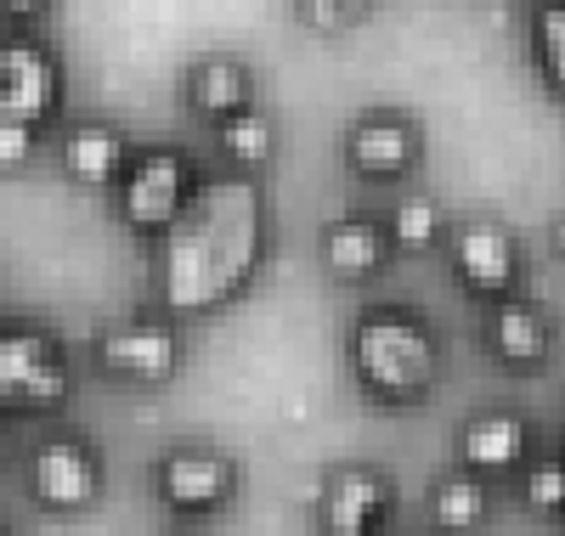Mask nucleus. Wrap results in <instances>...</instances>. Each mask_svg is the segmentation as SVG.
Listing matches in <instances>:
<instances>
[{
	"label": "nucleus",
	"instance_id": "f257e3e1",
	"mask_svg": "<svg viewBox=\"0 0 565 536\" xmlns=\"http://www.w3.org/2000/svg\"><path fill=\"white\" fill-rule=\"evenodd\" d=\"M266 260V192L255 175H199L153 255V300L170 317H215L249 294Z\"/></svg>",
	"mask_w": 565,
	"mask_h": 536
},
{
	"label": "nucleus",
	"instance_id": "f03ea898",
	"mask_svg": "<svg viewBox=\"0 0 565 536\" xmlns=\"http://www.w3.org/2000/svg\"><path fill=\"white\" fill-rule=\"evenodd\" d=\"M351 373L362 396L385 407H413L441 378V339L407 305H373L351 322Z\"/></svg>",
	"mask_w": 565,
	"mask_h": 536
},
{
	"label": "nucleus",
	"instance_id": "7ed1b4c3",
	"mask_svg": "<svg viewBox=\"0 0 565 536\" xmlns=\"http://www.w3.org/2000/svg\"><path fill=\"white\" fill-rule=\"evenodd\" d=\"M193 159H186L181 148H148L136 153L125 164V175L114 181V199H119V221L136 232V237H164L170 221L186 210V199H193Z\"/></svg>",
	"mask_w": 565,
	"mask_h": 536
},
{
	"label": "nucleus",
	"instance_id": "20e7f679",
	"mask_svg": "<svg viewBox=\"0 0 565 536\" xmlns=\"http://www.w3.org/2000/svg\"><path fill=\"white\" fill-rule=\"evenodd\" d=\"M74 373L45 328H0V407L7 412H57Z\"/></svg>",
	"mask_w": 565,
	"mask_h": 536
},
{
	"label": "nucleus",
	"instance_id": "39448f33",
	"mask_svg": "<svg viewBox=\"0 0 565 536\" xmlns=\"http://www.w3.org/2000/svg\"><path fill=\"white\" fill-rule=\"evenodd\" d=\"M153 497L181 519H210L238 497V463L215 447H170L153 463Z\"/></svg>",
	"mask_w": 565,
	"mask_h": 536
},
{
	"label": "nucleus",
	"instance_id": "423d86ee",
	"mask_svg": "<svg viewBox=\"0 0 565 536\" xmlns=\"http://www.w3.org/2000/svg\"><path fill=\"white\" fill-rule=\"evenodd\" d=\"M29 497L45 514H85L103 497V458L85 435H52L29 452Z\"/></svg>",
	"mask_w": 565,
	"mask_h": 536
},
{
	"label": "nucleus",
	"instance_id": "0eeeda50",
	"mask_svg": "<svg viewBox=\"0 0 565 536\" xmlns=\"http://www.w3.org/2000/svg\"><path fill=\"white\" fill-rule=\"evenodd\" d=\"M57 108H63L57 57L29 34H7L0 40V119L23 130H45L57 119Z\"/></svg>",
	"mask_w": 565,
	"mask_h": 536
},
{
	"label": "nucleus",
	"instance_id": "6e6552de",
	"mask_svg": "<svg viewBox=\"0 0 565 536\" xmlns=\"http://www.w3.org/2000/svg\"><path fill=\"white\" fill-rule=\"evenodd\" d=\"M97 362L125 384H170L181 367V333L164 317H130L97 339Z\"/></svg>",
	"mask_w": 565,
	"mask_h": 536
},
{
	"label": "nucleus",
	"instance_id": "1a4fd4ad",
	"mask_svg": "<svg viewBox=\"0 0 565 536\" xmlns=\"http://www.w3.org/2000/svg\"><path fill=\"white\" fill-rule=\"evenodd\" d=\"M418 159H424V141L407 114L373 108V114L351 119V130H345V164L362 181H407L418 170Z\"/></svg>",
	"mask_w": 565,
	"mask_h": 536
},
{
	"label": "nucleus",
	"instance_id": "9d476101",
	"mask_svg": "<svg viewBox=\"0 0 565 536\" xmlns=\"http://www.w3.org/2000/svg\"><path fill=\"white\" fill-rule=\"evenodd\" d=\"M391 480L367 463H345L322 480V497H317V525L322 536H373L391 519Z\"/></svg>",
	"mask_w": 565,
	"mask_h": 536
},
{
	"label": "nucleus",
	"instance_id": "9b49d317",
	"mask_svg": "<svg viewBox=\"0 0 565 536\" xmlns=\"http://www.w3.org/2000/svg\"><path fill=\"white\" fill-rule=\"evenodd\" d=\"M452 271L476 300H509L521 277V243L503 221H463L452 232Z\"/></svg>",
	"mask_w": 565,
	"mask_h": 536
},
{
	"label": "nucleus",
	"instance_id": "f8f14e48",
	"mask_svg": "<svg viewBox=\"0 0 565 536\" xmlns=\"http://www.w3.org/2000/svg\"><path fill=\"white\" fill-rule=\"evenodd\" d=\"M526 452H532V424L509 407H487L476 418H463V429H458V463L481 480L521 469Z\"/></svg>",
	"mask_w": 565,
	"mask_h": 536
},
{
	"label": "nucleus",
	"instance_id": "ddd939ff",
	"mask_svg": "<svg viewBox=\"0 0 565 536\" xmlns=\"http://www.w3.org/2000/svg\"><path fill=\"white\" fill-rule=\"evenodd\" d=\"M385 255H391V237L373 215H340L334 226L322 232V266L334 282H367L385 271Z\"/></svg>",
	"mask_w": 565,
	"mask_h": 536
},
{
	"label": "nucleus",
	"instance_id": "4468645a",
	"mask_svg": "<svg viewBox=\"0 0 565 536\" xmlns=\"http://www.w3.org/2000/svg\"><path fill=\"white\" fill-rule=\"evenodd\" d=\"M487 345H492V356H498L503 367L532 373V367H543L548 351H554V328H548V317H543L537 305H526V300H498L492 317H487Z\"/></svg>",
	"mask_w": 565,
	"mask_h": 536
},
{
	"label": "nucleus",
	"instance_id": "2eb2a0df",
	"mask_svg": "<svg viewBox=\"0 0 565 536\" xmlns=\"http://www.w3.org/2000/svg\"><path fill=\"white\" fill-rule=\"evenodd\" d=\"M186 108H193L199 119H210V125L255 108L249 68L238 57H199L193 68H186Z\"/></svg>",
	"mask_w": 565,
	"mask_h": 536
},
{
	"label": "nucleus",
	"instance_id": "dca6fc26",
	"mask_svg": "<svg viewBox=\"0 0 565 536\" xmlns=\"http://www.w3.org/2000/svg\"><path fill=\"white\" fill-rule=\"evenodd\" d=\"M125 136L114 130V125H97V119H85V125H74L68 136H63V170H68V181H79V186H114L119 175H125Z\"/></svg>",
	"mask_w": 565,
	"mask_h": 536
},
{
	"label": "nucleus",
	"instance_id": "f3484780",
	"mask_svg": "<svg viewBox=\"0 0 565 536\" xmlns=\"http://www.w3.org/2000/svg\"><path fill=\"white\" fill-rule=\"evenodd\" d=\"M487 514H492V492H487L481 474L452 469V474H441V480L430 485V519H436V530H447V536L476 530Z\"/></svg>",
	"mask_w": 565,
	"mask_h": 536
},
{
	"label": "nucleus",
	"instance_id": "a211bd4d",
	"mask_svg": "<svg viewBox=\"0 0 565 536\" xmlns=\"http://www.w3.org/2000/svg\"><path fill=\"white\" fill-rule=\"evenodd\" d=\"M215 148H221V159L238 170V175H255L277 153V125L260 108H244V114H232V119L215 125Z\"/></svg>",
	"mask_w": 565,
	"mask_h": 536
},
{
	"label": "nucleus",
	"instance_id": "6ab92c4d",
	"mask_svg": "<svg viewBox=\"0 0 565 536\" xmlns=\"http://www.w3.org/2000/svg\"><path fill=\"white\" fill-rule=\"evenodd\" d=\"M441 232H447V215H441V204L430 199V192H413V199H402L385 215V237H391V249H402V255L436 249Z\"/></svg>",
	"mask_w": 565,
	"mask_h": 536
},
{
	"label": "nucleus",
	"instance_id": "aec40b11",
	"mask_svg": "<svg viewBox=\"0 0 565 536\" xmlns=\"http://www.w3.org/2000/svg\"><path fill=\"white\" fill-rule=\"evenodd\" d=\"M532 57H537V74L548 79V90L565 96V0H543L532 12Z\"/></svg>",
	"mask_w": 565,
	"mask_h": 536
},
{
	"label": "nucleus",
	"instance_id": "412c9836",
	"mask_svg": "<svg viewBox=\"0 0 565 536\" xmlns=\"http://www.w3.org/2000/svg\"><path fill=\"white\" fill-rule=\"evenodd\" d=\"M521 497L532 514H565V458H532L521 474Z\"/></svg>",
	"mask_w": 565,
	"mask_h": 536
},
{
	"label": "nucleus",
	"instance_id": "4be33fe9",
	"mask_svg": "<svg viewBox=\"0 0 565 536\" xmlns=\"http://www.w3.org/2000/svg\"><path fill=\"white\" fill-rule=\"evenodd\" d=\"M367 7H373V0H300V12H306V23H311L317 34H345V29H356V23L367 18Z\"/></svg>",
	"mask_w": 565,
	"mask_h": 536
},
{
	"label": "nucleus",
	"instance_id": "5701e85b",
	"mask_svg": "<svg viewBox=\"0 0 565 536\" xmlns=\"http://www.w3.org/2000/svg\"><path fill=\"white\" fill-rule=\"evenodd\" d=\"M34 148H40V130H23V125H7V119H0V175L23 170V164L34 159Z\"/></svg>",
	"mask_w": 565,
	"mask_h": 536
},
{
	"label": "nucleus",
	"instance_id": "b1692460",
	"mask_svg": "<svg viewBox=\"0 0 565 536\" xmlns=\"http://www.w3.org/2000/svg\"><path fill=\"white\" fill-rule=\"evenodd\" d=\"M45 7H52V0H0V12H7L12 23H34Z\"/></svg>",
	"mask_w": 565,
	"mask_h": 536
},
{
	"label": "nucleus",
	"instance_id": "393cba45",
	"mask_svg": "<svg viewBox=\"0 0 565 536\" xmlns=\"http://www.w3.org/2000/svg\"><path fill=\"white\" fill-rule=\"evenodd\" d=\"M12 458V429H7V418H0V463Z\"/></svg>",
	"mask_w": 565,
	"mask_h": 536
},
{
	"label": "nucleus",
	"instance_id": "a878e982",
	"mask_svg": "<svg viewBox=\"0 0 565 536\" xmlns=\"http://www.w3.org/2000/svg\"><path fill=\"white\" fill-rule=\"evenodd\" d=\"M554 255H565V215L554 221Z\"/></svg>",
	"mask_w": 565,
	"mask_h": 536
},
{
	"label": "nucleus",
	"instance_id": "bb28decb",
	"mask_svg": "<svg viewBox=\"0 0 565 536\" xmlns=\"http://www.w3.org/2000/svg\"><path fill=\"white\" fill-rule=\"evenodd\" d=\"M170 536H186V530H170Z\"/></svg>",
	"mask_w": 565,
	"mask_h": 536
},
{
	"label": "nucleus",
	"instance_id": "cd10ccee",
	"mask_svg": "<svg viewBox=\"0 0 565 536\" xmlns=\"http://www.w3.org/2000/svg\"><path fill=\"white\" fill-rule=\"evenodd\" d=\"M0 536H7V530H0Z\"/></svg>",
	"mask_w": 565,
	"mask_h": 536
}]
</instances>
